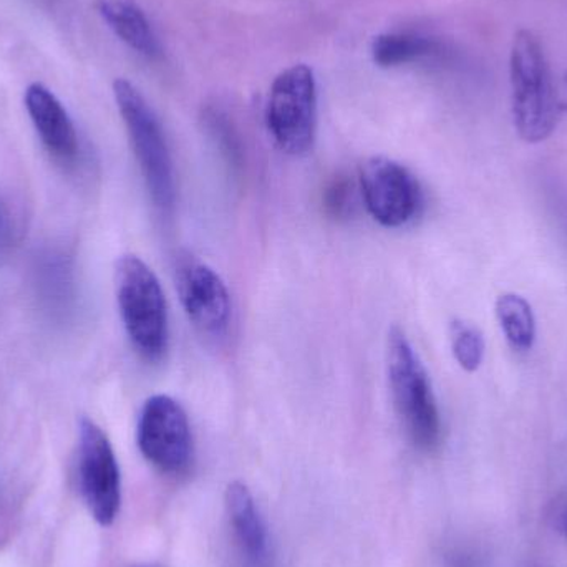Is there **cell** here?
<instances>
[{
	"label": "cell",
	"instance_id": "obj_1",
	"mask_svg": "<svg viewBox=\"0 0 567 567\" xmlns=\"http://www.w3.org/2000/svg\"><path fill=\"white\" fill-rule=\"evenodd\" d=\"M513 116L519 136L542 143L555 133L563 105L553 83L551 70L542 40L532 30L516 33L509 59Z\"/></svg>",
	"mask_w": 567,
	"mask_h": 567
},
{
	"label": "cell",
	"instance_id": "obj_2",
	"mask_svg": "<svg viewBox=\"0 0 567 567\" xmlns=\"http://www.w3.org/2000/svg\"><path fill=\"white\" fill-rule=\"evenodd\" d=\"M116 300L123 326L146 362L163 360L168 350V307L155 272L138 256H122L115 271Z\"/></svg>",
	"mask_w": 567,
	"mask_h": 567
},
{
	"label": "cell",
	"instance_id": "obj_3",
	"mask_svg": "<svg viewBox=\"0 0 567 567\" xmlns=\"http://www.w3.org/2000/svg\"><path fill=\"white\" fill-rule=\"evenodd\" d=\"M386 369L396 413L420 452H433L442 440V420L425 367L405 332L393 327L386 347Z\"/></svg>",
	"mask_w": 567,
	"mask_h": 567
},
{
	"label": "cell",
	"instance_id": "obj_4",
	"mask_svg": "<svg viewBox=\"0 0 567 567\" xmlns=\"http://www.w3.org/2000/svg\"><path fill=\"white\" fill-rule=\"evenodd\" d=\"M113 93L150 198L163 216L172 215L176 203L175 168L162 123L145 96L128 80H116Z\"/></svg>",
	"mask_w": 567,
	"mask_h": 567
},
{
	"label": "cell",
	"instance_id": "obj_5",
	"mask_svg": "<svg viewBox=\"0 0 567 567\" xmlns=\"http://www.w3.org/2000/svg\"><path fill=\"white\" fill-rule=\"evenodd\" d=\"M266 123L287 155L310 152L317 132V83L312 69L299 63L276 76L266 106Z\"/></svg>",
	"mask_w": 567,
	"mask_h": 567
},
{
	"label": "cell",
	"instance_id": "obj_6",
	"mask_svg": "<svg viewBox=\"0 0 567 567\" xmlns=\"http://www.w3.org/2000/svg\"><path fill=\"white\" fill-rule=\"evenodd\" d=\"M140 452L165 475L179 476L188 472L195 455L188 415L175 399L153 395L140 413Z\"/></svg>",
	"mask_w": 567,
	"mask_h": 567
},
{
	"label": "cell",
	"instance_id": "obj_7",
	"mask_svg": "<svg viewBox=\"0 0 567 567\" xmlns=\"http://www.w3.org/2000/svg\"><path fill=\"white\" fill-rule=\"evenodd\" d=\"M79 485L93 519L113 525L122 505L118 462L109 436L89 419L79 425Z\"/></svg>",
	"mask_w": 567,
	"mask_h": 567
},
{
	"label": "cell",
	"instance_id": "obj_8",
	"mask_svg": "<svg viewBox=\"0 0 567 567\" xmlns=\"http://www.w3.org/2000/svg\"><path fill=\"white\" fill-rule=\"evenodd\" d=\"M360 192L370 216L385 228H403L420 215L423 193L400 163L373 156L360 166Z\"/></svg>",
	"mask_w": 567,
	"mask_h": 567
},
{
	"label": "cell",
	"instance_id": "obj_9",
	"mask_svg": "<svg viewBox=\"0 0 567 567\" xmlns=\"http://www.w3.org/2000/svg\"><path fill=\"white\" fill-rule=\"evenodd\" d=\"M176 286L189 322L209 339H221L231 323V296L225 281L193 256L179 259Z\"/></svg>",
	"mask_w": 567,
	"mask_h": 567
},
{
	"label": "cell",
	"instance_id": "obj_10",
	"mask_svg": "<svg viewBox=\"0 0 567 567\" xmlns=\"http://www.w3.org/2000/svg\"><path fill=\"white\" fill-rule=\"evenodd\" d=\"M25 106L43 146L62 162L75 159L79 136L60 100L42 83H32L25 92Z\"/></svg>",
	"mask_w": 567,
	"mask_h": 567
},
{
	"label": "cell",
	"instance_id": "obj_11",
	"mask_svg": "<svg viewBox=\"0 0 567 567\" xmlns=\"http://www.w3.org/2000/svg\"><path fill=\"white\" fill-rule=\"evenodd\" d=\"M226 508L233 535L238 542L241 555L252 567H268L269 538L265 522L256 508L255 498L248 486L241 482L231 483L226 492Z\"/></svg>",
	"mask_w": 567,
	"mask_h": 567
},
{
	"label": "cell",
	"instance_id": "obj_12",
	"mask_svg": "<svg viewBox=\"0 0 567 567\" xmlns=\"http://www.w3.org/2000/svg\"><path fill=\"white\" fill-rule=\"evenodd\" d=\"M99 10L110 29L130 49L150 60L162 56V47L152 23L136 0H99Z\"/></svg>",
	"mask_w": 567,
	"mask_h": 567
},
{
	"label": "cell",
	"instance_id": "obj_13",
	"mask_svg": "<svg viewBox=\"0 0 567 567\" xmlns=\"http://www.w3.org/2000/svg\"><path fill=\"white\" fill-rule=\"evenodd\" d=\"M496 317L506 340L516 352H528L536 340V319L532 303L518 293H502L496 300Z\"/></svg>",
	"mask_w": 567,
	"mask_h": 567
},
{
	"label": "cell",
	"instance_id": "obj_14",
	"mask_svg": "<svg viewBox=\"0 0 567 567\" xmlns=\"http://www.w3.org/2000/svg\"><path fill=\"white\" fill-rule=\"evenodd\" d=\"M435 50L436 43L419 33H383L373 40L372 55L377 65L393 69L433 55Z\"/></svg>",
	"mask_w": 567,
	"mask_h": 567
},
{
	"label": "cell",
	"instance_id": "obj_15",
	"mask_svg": "<svg viewBox=\"0 0 567 567\" xmlns=\"http://www.w3.org/2000/svg\"><path fill=\"white\" fill-rule=\"evenodd\" d=\"M453 355L466 372H476L485 359V337L482 330L463 320H453L450 326Z\"/></svg>",
	"mask_w": 567,
	"mask_h": 567
},
{
	"label": "cell",
	"instance_id": "obj_16",
	"mask_svg": "<svg viewBox=\"0 0 567 567\" xmlns=\"http://www.w3.org/2000/svg\"><path fill=\"white\" fill-rule=\"evenodd\" d=\"M327 215L337 221L349 219L355 212V185L346 175H337L327 183L322 195Z\"/></svg>",
	"mask_w": 567,
	"mask_h": 567
},
{
	"label": "cell",
	"instance_id": "obj_17",
	"mask_svg": "<svg viewBox=\"0 0 567 567\" xmlns=\"http://www.w3.org/2000/svg\"><path fill=\"white\" fill-rule=\"evenodd\" d=\"M209 132L215 136L216 142L221 146L223 153L228 156L229 162L238 163L241 159V146H239L238 135L233 130L231 123L223 113L212 110L206 115Z\"/></svg>",
	"mask_w": 567,
	"mask_h": 567
},
{
	"label": "cell",
	"instance_id": "obj_18",
	"mask_svg": "<svg viewBox=\"0 0 567 567\" xmlns=\"http://www.w3.org/2000/svg\"><path fill=\"white\" fill-rule=\"evenodd\" d=\"M553 528L567 539V498H558L549 512Z\"/></svg>",
	"mask_w": 567,
	"mask_h": 567
},
{
	"label": "cell",
	"instance_id": "obj_19",
	"mask_svg": "<svg viewBox=\"0 0 567 567\" xmlns=\"http://www.w3.org/2000/svg\"><path fill=\"white\" fill-rule=\"evenodd\" d=\"M9 239V221H7L6 212L0 205V246L6 245Z\"/></svg>",
	"mask_w": 567,
	"mask_h": 567
},
{
	"label": "cell",
	"instance_id": "obj_20",
	"mask_svg": "<svg viewBox=\"0 0 567 567\" xmlns=\"http://www.w3.org/2000/svg\"><path fill=\"white\" fill-rule=\"evenodd\" d=\"M566 80H567V73H566Z\"/></svg>",
	"mask_w": 567,
	"mask_h": 567
}]
</instances>
